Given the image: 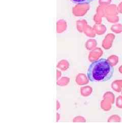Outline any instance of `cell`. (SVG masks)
Here are the masks:
<instances>
[{
	"mask_svg": "<svg viewBox=\"0 0 122 137\" xmlns=\"http://www.w3.org/2000/svg\"><path fill=\"white\" fill-rule=\"evenodd\" d=\"M114 73V69L105 58L93 61L87 71L88 78L91 82H106L110 80Z\"/></svg>",
	"mask_w": 122,
	"mask_h": 137,
	"instance_id": "6da1fadb",
	"label": "cell"
},
{
	"mask_svg": "<svg viewBox=\"0 0 122 137\" xmlns=\"http://www.w3.org/2000/svg\"><path fill=\"white\" fill-rule=\"evenodd\" d=\"M73 3L76 4H88L91 3L94 0H70Z\"/></svg>",
	"mask_w": 122,
	"mask_h": 137,
	"instance_id": "7a4b0ae2",
	"label": "cell"
}]
</instances>
